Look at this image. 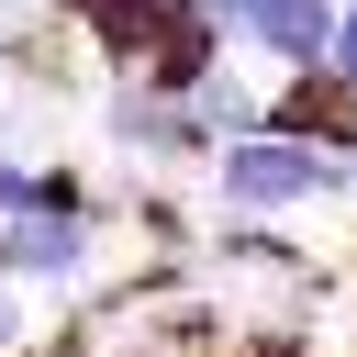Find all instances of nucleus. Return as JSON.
<instances>
[{
  "instance_id": "obj_12",
  "label": "nucleus",
  "mask_w": 357,
  "mask_h": 357,
  "mask_svg": "<svg viewBox=\"0 0 357 357\" xmlns=\"http://www.w3.org/2000/svg\"><path fill=\"white\" fill-rule=\"evenodd\" d=\"M346 212H357V156H346Z\"/></svg>"
},
{
  "instance_id": "obj_4",
  "label": "nucleus",
  "mask_w": 357,
  "mask_h": 357,
  "mask_svg": "<svg viewBox=\"0 0 357 357\" xmlns=\"http://www.w3.org/2000/svg\"><path fill=\"white\" fill-rule=\"evenodd\" d=\"M257 123H268V134H301V145H324V156H357V89H346L335 67H301Z\"/></svg>"
},
{
  "instance_id": "obj_10",
  "label": "nucleus",
  "mask_w": 357,
  "mask_h": 357,
  "mask_svg": "<svg viewBox=\"0 0 357 357\" xmlns=\"http://www.w3.org/2000/svg\"><path fill=\"white\" fill-rule=\"evenodd\" d=\"M201 11H212V22H223V33H234V22H245V0H201Z\"/></svg>"
},
{
  "instance_id": "obj_2",
  "label": "nucleus",
  "mask_w": 357,
  "mask_h": 357,
  "mask_svg": "<svg viewBox=\"0 0 357 357\" xmlns=\"http://www.w3.org/2000/svg\"><path fill=\"white\" fill-rule=\"evenodd\" d=\"M100 134H112V156H134V167H201V156H212L201 112H190L178 89H145V78H100Z\"/></svg>"
},
{
  "instance_id": "obj_1",
  "label": "nucleus",
  "mask_w": 357,
  "mask_h": 357,
  "mask_svg": "<svg viewBox=\"0 0 357 357\" xmlns=\"http://www.w3.org/2000/svg\"><path fill=\"white\" fill-rule=\"evenodd\" d=\"M201 190H212L223 223H301V212L346 201V156H324V145L257 123V134H223V145L201 156Z\"/></svg>"
},
{
  "instance_id": "obj_6",
  "label": "nucleus",
  "mask_w": 357,
  "mask_h": 357,
  "mask_svg": "<svg viewBox=\"0 0 357 357\" xmlns=\"http://www.w3.org/2000/svg\"><path fill=\"white\" fill-rule=\"evenodd\" d=\"M33 212H100V190L67 156H0V223H33Z\"/></svg>"
},
{
  "instance_id": "obj_3",
  "label": "nucleus",
  "mask_w": 357,
  "mask_h": 357,
  "mask_svg": "<svg viewBox=\"0 0 357 357\" xmlns=\"http://www.w3.org/2000/svg\"><path fill=\"white\" fill-rule=\"evenodd\" d=\"M112 245V201L100 212H33V223H0V279L11 290H89Z\"/></svg>"
},
{
  "instance_id": "obj_5",
  "label": "nucleus",
  "mask_w": 357,
  "mask_h": 357,
  "mask_svg": "<svg viewBox=\"0 0 357 357\" xmlns=\"http://www.w3.org/2000/svg\"><path fill=\"white\" fill-rule=\"evenodd\" d=\"M234 45H257L279 78H301V67H324V56H335V0H245Z\"/></svg>"
},
{
  "instance_id": "obj_9",
  "label": "nucleus",
  "mask_w": 357,
  "mask_h": 357,
  "mask_svg": "<svg viewBox=\"0 0 357 357\" xmlns=\"http://www.w3.org/2000/svg\"><path fill=\"white\" fill-rule=\"evenodd\" d=\"M0 156H22V100L0 89Z\"/></svg>"
},
{
  "instance_id": "obj_8",
  "label": "nucleus",
  "mask_w": 357,
  "mask_h": 357,
  "mask_svg": "<svg viewBox=\"0 0 357 357\" xmlns=\"http://www.w3.org/2000/svg\"><path fill=\"white\" fill-rule=\"evenodd\" d=\"M324 67H335V78L357 89V0H335V56H324Z\"/></svg>"
},
{
  "instance_id": "obj_11",
  "label": "nucleus",
  "mask_w": 357,
  "mask_h": 357,
  "mask_svg": "<svg viewBox=\"0 0 357 357\" xmlns=\"http://www.w3.org/2000/svg\"><path fill=\"white\" fill-rule=\"evenodd\" d=\"M0 11H11V22H33V11H56V0H0Z\"/></svg>"
},
{
  "instance_id": "obj_7",
  "label": "nucleus",
  "mask_w": 357,
  "mask_h": 357,
  "mask_svg": "<svg viewBox=\"0 0 357 357\" xmlns=\"http://www.w3.org/2000/svg\"><path fill=\"white\" fill-rule=\"evenodd\" d=\"M22 335H33V290L0 279V357H22Z\"/></svg>"
}]
</instances>
